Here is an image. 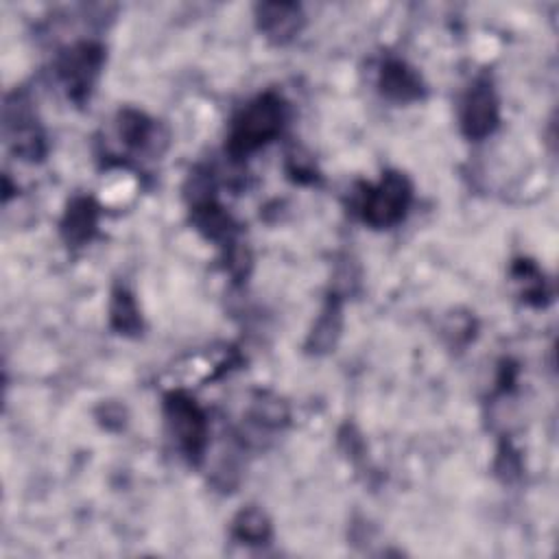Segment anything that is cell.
I'll list each match as a JSON object with an SVG mask.
<instances>
[{
  "label": "cell",
  "mask_w": 559,
  "mask_h": 559,
  "mask_svg": "<svg viewBox=\"0 0 559 559\" xmlns=\"http://www.w3.org/2000/svg\"><path fill=\"white\" fill-rule=\"evenodd\" d=\"M500 122V105L489 79H476L461 103V129L469 140H485Z\"/></svg>",
  "instance_id": "cell-6"
},
{
  "label": "cell",
  "mask_w": 559,
  "mask_h": 559,
  "mask_svg": "<svg viewBox=\"0 0 559 559\" xmlns=\"http://www.w3.org/2000/svg\"><path fill=\"white\" fill-rule=\"evenodd\" d=\"M380 92L395 103H413L424 98V83L419 74L400 59H389L382 63L378 74Z\"/></svg>",
  "instance_id": "cell-8"
},
{
  "label": "cell",
  "mask_w": 559,
  "mask_h": 559,
  "mask_svg": "<svg viewBox=\"0 0 559 559\" xmlns=\"http://www.w3.org/2000/svg\"><path fill=\"white\" fill-rule=\"evenodd\" d=\"M413 188L402 173H386L378 186H367L358 210L360 218L371 227H393L397 225L411 205Z\"/></svg>",
  "instance_id": "cell-2"
},
{
  "label": "cell",
  "mask_w": 559,
  "mask_h": 559,
  "mask_svg": "<svg viewBox=\"0 0 559 559\" xmlns=\"http://www.w3.org/2000/svg\"><path fill=\"white\" fill-rule=\"evenodd\" d=\"M341 328H343V308H341V299L338 297H330L308 336L306 347L314 354L321 352H330L338 336H341Z\"/></svg>",
  "instance_id": "cell-10"
},
{
  "label": "cell",
  "mask_w": 559,
  "mask_h": 559,
  "mask_svg": "<svg viewBox=\"0 0 559 559\" xmlns=\"http://www.w3.org/2000/svg\"><path fill=\"white\" fill-rule=\"evenodd\" d=\"M164 417L179 450L197 463L207 445V417L203 408L181 391H173L164 400Z\"/></svg>",
  "instance_id": "cell-3"
},
{
  "label": "cell",
  "mask_w": 559,
  "mask_h": 559,
  "mask_svg": "<svg viewBox=\"0 0 559 559\" xmlns=\"http://www.w3.org/2000/svg\"><path fill=\"white\" fill-rule=\"evenodd\" d=\"M4 138L11 151L26 162H39L46 155L44 129L24 92H13L4 100Z\"/></svg>",
  "instance_id": "cell-4"
},
{
  "label": "cell",
  "mask_w": 559,
  "mask_h": 559,
  "mask_svg": "<svg viewBox=\"0 0 559 559\" xmlns=\"http://www.w3.org/2000/svg\"><path fill=\"white\" fill-rule=\"evenodd\" d=\"M286 122V103L282 96L266 92L247 103L231 122L227 151L234 157L249 155L282 133Z\"/></svg>",
  "instance_id": "cell-1"
},
{
  "label": "cell",
  "mask_w": 559,
  "mask_h": 559,
  "mask_svg": "<svg viewBox=\"0 0 559 559\" xmlns=\"http://www.w3.org/2000/svg\"><path fill=\"white\" fill-rule=\"evenodd\" d=\"M271 522L258 507L242 509L231 522V535L242 544H266L271 539Z\"/></svg>",
  "instance_id": "cell-12"
},
{
  "label": "cell",
  "mask_w": 559,
  "mask_h": 559,
  "mask_svg": "<svg viewBox=\"0 0 559 559\" xmlns=\"http://www.w3.org/2000/svg\"><path fill=\"white\" fill-rule=\"evenodd\" d=\"M109 319H111V328L118 330L120 334H133L142 328L140 310L135 306L133 295L127 288L114 290L111 306H109Z\"/></svg>",
  "instance_id": "cell-13"
},
{
  "label": "cell",
  "mask_w": 559,
  "mask_h": 559,
  "mask_svg": "<svg viewBox=\"0 0 559 559\" xmlns=\"http://www.w3.org/2000/svg\"><path fill=\"white\" fill-rule=\"evenodd\" d=\"M255 22L269 41L284 46L301 31L304 15L293 2H264L255 7Z\"/></svg>",
  "instance_id": "cell-7"
},
{
  "label": "cell",
  "mask_w": 559,
  "mask_h": 559,
  "mask_svg": "<svg viewBox=\"0 0 559 559\" xmlns=\"http://www.w3.org/2000/svg\"><path fill=\"white\" fill-rule=\"evenodd\" d=\"M103 48L94 41H79L59 55L57 76L66 87L68 98L76 105H83L90 98L103 70Z\"/></svg>",
  "instance_id": "cell-5"
},
{
  "label": "cell",
  "mask_w": 559,
  "mask_h": 559,
  "mask_svg": "<svg viewBox=\"0 0 559 559\" xmlns=\"http://www.w3.org/2000/svg\"><path fill=\"white\" fill-rule=\"evenodd\" d=\"M118 133L133 151H144L155 138V124L138 109H122L118 116Z\"/></svg>",
  "instance_id": "cell-11"
},
{
  "label": "cell",
  "mask_w": 559,
  "mask_h": 559,
  "mask_svg": "<svg viewBox=\"0 0 559 559\" xmlns=\"http://www.w3.org/2000/svg\"><path fill=\"white\" fill-rule=\"evenodd\" d=\"M98 225V205L90 197H76L70 201L61 218V236L68 245H85Z\"/></svg>",
  "instance_id": "cell-9"
}]
</instances>
